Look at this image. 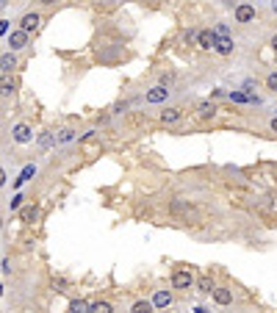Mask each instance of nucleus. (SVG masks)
Returning a JSON list of instances; mask_svg holds the SVG:
<instances>
[{"mask_svg":"<svg viewBox=\"0 0 277 313\" xmlns=\"http://www.w3.org/2000/svg\"><path fill=\"white\" fill-rule=\"evenodd\" d=\"M197 286V280H194V272L192 269H175L172 272V288L178 291H188Z\"/></svg>","mask_w":277,"mask_h":313,"instance_id":"f257e3e1","label":"nucleus"},{"mask_svg":"<svg viewBox=\"0 0 277 313\" xmlns=\"http://www.w3.org/2000/svg\"><path fill=\"white\" fill-rule=\"evenodd\" d=\"M216 39H219L216 30L202 28V30L197 34V48H200V50H214V48H216Z\"/></svg>","mask_w":277,"mask_h":313,"instance_id":"f03ea898","label":"nucleus"},{"mask_svg":"<svg viewBox=\"0 0 277 313\" xmlns=\"http://www.w3.org/2000/svg\"><path fill=\"white\" fill-rule=\"evenodd\" d=\"M28 30H22V28H17V30H12V34H8V48L14 50V53H17V50H25L28 48Z\"/></svg>","mask_w":277,"mask_h":313,"instance_id":"7ed1b4c3","label":"nucleus"},{"mask_svg":"<svg viewBox=\"0 0 277 313\" xmlns=\"http://www.w3.org/2000/svg\"><path fill=\"white\" fill-rule=\"evenodd\" d=\"M252 20H255V6L252 3H238V6H236V22L250 25Z\"/></svg>","mask_w":277,"mask_h":313,"instance_id":"20e7f679","label":"nucleus"},{"mask_svg":"<svg viewBox=\"0 0 277 313\" xmlns=\"http://www.w3.org/2000/svg\"><path fill=\"white\" fill-rule=\"evenodd\" d=\"M12 133H14V142H17V144H30V142H34V128L25 125V122L14 125Z\"/></svg>","mask_w":277,"mask_h":313,"instance_id":"39448f33","label":"nucleus"},{"mask_svg":"<svg viewBox=\"0 0 277 313\" xmlns=\"http://www.w3.org/2000/svg\"><path fill=\"white\" fill-rule=\"evenodd\" d=\"M39 22H42V14L39 12H25L22 17H20V28L28 30V34H34V30L39 28Z\"/></svg>","mask_w":277,"mask_h":313,"instance_id":"423d86ee","label":"nucleus"},{"mask_svg":"<svg viewBox=\"0 0 277 313\" xmlns=\"http://www.w3.org/2000/svg\"><path fill=\"white\" fill-rule=\"evenodd\" d=\"M211 296H214V302H216V305H222V308L233 305V288H228V286H216Z\"/></svg>","mask_w":277,"mask_h":313,"instance_id":"0eeeda50","label":"nucleus"},{"mask_svg":"<svg viewBox=\"0 0 277 313\" xmlns=\"http://www.w3.org/2000/svg\"><path fill=\"white\" fill-rule=\"evenodd\" d=\"M166 97H169V86L158 84V86H152V89L144 94V100H147V102H164Z\"/></svg>","mask_w":277,"mask_h":313,"instance_id":"6e6552de","label":"nucleus"},{"mask_svg":"<svg viewBox=\"0 0 277 313\" xmlns=\"http://www.w3.org/2000/svg\"><path fill=\"white\" fill-rule=\"evenodd\" d=\"M216 102H211V100H202V102H200V106H197V116H200V120H214V116H216Z\"/></svg>","mask_w":277,"mask_h":313,"instance_id":"1a4fd4ad","label":"nucleus"},{"mask_svg":"<svg viewBox=\"0 0 277 313\" xmlns=\"http://www.w3.org/2000/svg\"><path fill=\"white\" fill-rule=\"evenodd\" d=\"M194 288H197L202 296H211L214 288H216V283H214V277H211V274H202V277L197 280V286H194Z\"/></svg>","mask_w":277,"mask_h":313,"instance_id":"9d476101","label":"nucleus"},{"mask_svg":"<svg viewBox=\"0 0 277 313\" xmlns=\"http://www.w3.org/2000/svg\"><path fill=\"white\" fill-rule=\"evenodd\" d=\"M183 120V108H166V111H161V122L164 125H178V122Z\"/></svg>","mask_w":277,"mask_h":313,"instance_id":"9b49d317","label":"nucleus"},{"mask_svg":"<svg viewBox=\"0 0 277 313\" xmlns=\"http://www.w3.org/2000/svg\"><path fill=\"white\" fill-rule=\"evenodd\" d=\"M233 48H236V44H233V39H230V36H219L214 50H216L219 56H230V53H233Z\"/></svg>","mask_w":277,"mask_h":313,"instance_id":"f8f14e48","label":"nucleus"},{"mask_svg":"<svg viewBox=\"0 0 277 313\" xmlns=\"http://www.w3.org/2000/svg\"><path fill=\"white\" fill-rule=\"evenodd\" d=\"M17 66V56H14V50L12 53H3V58H0V70H3V75H8Z\"/></svg>","mask_w":277,"mask_h":313,"instance_id":"ddd939ff","label":"nucleus"},{"mask_svg":"<svg viewBox=\"0 0 277 313\" xmlns=\"http://www.w3.org/2000/svg\"><path fill=\"white\" fill-rule=\"evenodd\" d=\"M36 216H39V208H36V205H25L22 214H20V219H22L25 224H34V222H36Z\"/></svg>","mask_w":277,"mask_h":313,"instance_id":"4468645a","label":"nucleus"},{"mask_svg":"<svg viewBox=\"0 0 277 313\" xmlns=\"http://www.w3.org/2000/svg\"><path fill=\"white\" fill-rule=\"evenodd\" d=\"M152 302H156V308H169L172 305V294H169V291H156V294H152Z\"/></svg>","mask_w":277,"mask_h":313,"instance_id":"2eb2a0df","label":"nucleus"},{"mask_svg":"<svg viewBox=\"0 0 277 313\" xmlns=\"http://www.w3.org/2000/svg\"><path fill=\"white\" fill-rule=\"evenodd\" d=\"M152 308H156V302H152V300H138V302H133L130 310L133 313H150Z\"/></svg>","mask_w":277,"mask_h":313,"instance_id":"dca6fc26","label":"nucleus"},{"mask_svg":"<svg viewBox=\"0 0 277 313\" xmlns=\"http://www.w3.org/2000/svg\"><path fill=\"white\" fill-rule=\"evenodd\" d=\"M89 310H102V313H108V310H114V308H111V302L97 300V302H89Z\"/></svg>","mask_w":277,"mask_h":313,"instance_id":"f3484780","label":"nucleus"},{"mask_svg":"<svg viewBox=\"0 0 277 313\" xmlns=\"http://www.w3.org/2000/svg\"><path fill=\"white\" fill-rule=\"evenodd\" d=\"M158 84H164V86L172 89V84H175V72H172V70H169V72H161V75H158Z\"/></svg>","mask_w":277,"mask_h":313,"instance_id":"a211bd4d","label":"nucleus"},{"mask_svg":"<svg viewBox=\"0 0 277 313\" xmlns=\"http://www.w3.org/2000/svg\"><path fill=\"white\" fill-rule=\"evenodd\" d=\"M197 34H200V30L186 28V30H183V44H194V42H197Z\"/></svg>","mask_w":277,"mask_h":313,"instance_id":"6ab92c4d","label":"nucleus"},{"mask_svg":"<svg viewBox=\"0 0 277 313\" xmlns=\"http://www.w3.org/2000/svg\"><path fill=\"white\" fill-rule=\"evenodd\" d=\"M266 89L277 94V72H269V75H266Z\"/></svg>","mask_w":277,"mask_h":313,"instance_id":"aec40b11","label":"nucleus"},{"mask_svg":"<svg viewBox=\"0 0 277 313\" xmlns=\"http://www.w3.org/2000/svg\"><path fill=\"white\" fill-rule=\"evenodd\" d=\"M70 310H89V302L86 300H72L70 302Z\"/></svg>","mask_w":277,"mask_h":313,"instance_id":"412c9836","label":"nucleus"},{"mask_svg":"<svg viewBox=\"0 0 277 313\" xmlns=\"http://www.w3.org/2000/svg\"><path fill=\"white\" fill-rule=\"evenodd\" d=\"M20 205H22V197H20V194H14V197L8 200V208H12V211H17Z\"/></svg>","mask_w":277,"mask_h":313,"instance_id":"4be33fe9","label":"nucleus"},{"mask_svg":"<svg viewBox=\"0 0 277 313\" xmlns=\"http://www.w3.org/2000/svg\"><path fill=\"white\" fill-rule=\"evenodd\" d=\"M12 92H14V84H12L8 78H3V97H8Z\"/></svg>","mask_w":277,"mask_h":313,"instance_id":"5701e85b","label":"nucleus"},{"mask_svg":"<svg viewBox=\"0 0 277 313\" xmlns=\"http://www.w3.org/2000/svg\"><path fill=\"white\" fill-rule=\"evenodd\" d=\"M75 136V130H70V128H66V130H61V136H58V142H70V138Z\"/></svg>","mask_w":277,"mask_h":313,"instance_id":"b1692460","label":"nucleus"},{"mask_svg":"<svg viewBox=\"0 0 277 313\" xmlns=\"http://www.w3.org/2000/svg\"><path fill=\"white\" fill-rule=\"evenodd\" d=\"M125 108H128V102H116V106H114V114H122Z\"/></svg>","mask_w":277,"mask_h":313,"instance_id":"393cba45","label":"nucleus"},{"mask_svg":"<svg viewBox=\"0 0 277 313\" xmlns=\"http://www.w3.org/2000/svg\"><path fill=\"white\" fill-rule=\"evenodd\" d=\"M216 34L219 36H228V25H216Z\"/></svg>","mask_w":277,"mask_h":313,"instance_id":"a878e982","label":"nucleus"},{"mask_svg":"<svg viewBox=\"0 0 277 313\" xmlns=\"http://www.w3.org/2000/svg\"><path fill=\"white\" fill-rule=\"evenodd\" d=\"M269 130L277 133V116H272V120H269Z\"/></svg>","mask_w":277,"mask_h":313,"instance_id":"bb28decb","label":"nucleus"},{"mask_svg":"<svg viewBox=\"0 0 277 313\" xmlns=\"http://www.w3.org/2000/svg\"><path fill=\"white\" fill-rule=\"evenodd\" d=\"M39 6H56V3H58V0H36Z\"/></svg>","mask_w":277,"mask_h":313,"instance_id":"cd10ccee","label":"nucleus"},{"mask_svg":"<svg viewBox=\"0 0 277 313\" xmlns=\"http://www.w3.org/2000/svg\"><path fill=\"white\" fill-rule=\"evenodd\" d=\"M269 44H272V50H274V53H277V34H274V36L269 39Z\"/></svg>","mask_w":277,"mask_h":313,"instance_id":"c85d7f7f","label":"nucleus"},{"mask_svg":"<svg viewBox=\"0 0 277 313\" xmlns=\"http://www.w3.org/2000/svg\"><path fill=\"white\" fill-rule=\"evenodd\" d=\"M222 6H236V0H219Z\"/></svg>","mask_w":277,"mask_h":313,"instance_id":"c756f323","label":"nucleus"},{"mask_svg":"<svg viewBox=\"0 0 277 313\" xmlns=\"http://www.w3.org/2000/svg\"><path fill=\"white\" fill-rule=\"evenodd\" d=\"M272 8H274V12H277V0H274V3H272Z\"/></svg>","mask_w":277,"mask_h":313,"instance_id":"7c9ffc66","label":"nucleus"},{"mask_svg":"<svg viewBox=\"0 0 277 313\" xmlns=\"http://www.w3.org/2000/svg\"><path fill=\"white\" fill-rule=\"evenodd\" d=\"M92 3H100V0H92Z\"/></svg>","mask_w":277,"mask_h":313,"instance_id":"2f4dec72","label":"nucleus"}]
</instances>
